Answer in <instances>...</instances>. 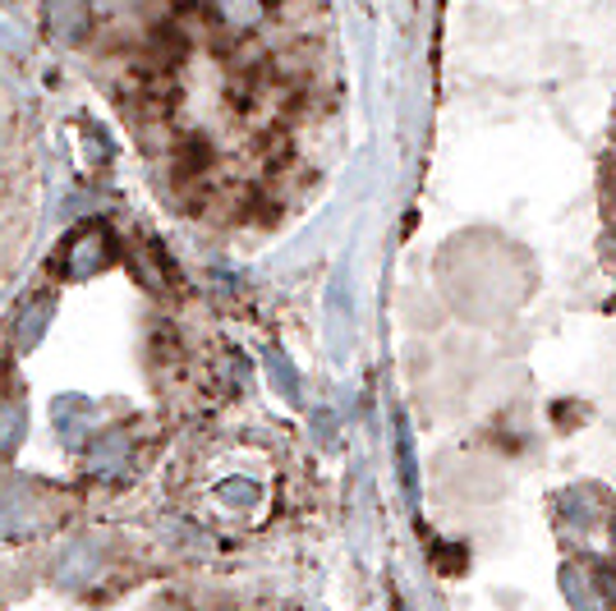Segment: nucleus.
Wrapping results in <instances>:
<instances>
[{
	"instance_id": "nucleus-2",
	"label": "nucleus",
	"mask_w": 616,
	"mask_h": 611,
	"mask_svg": "<svg viewBox=\"0 0 616 611\" xmlns=\"http://www.w3.org/2000/svg\"><path fill=\"white\" fill-rule=\"evenodd\" d=\"M46 29L56 33L61 42H79V37H88V29H92V14H88L84 5H51V10H46Z\"/></svg>"
},
{
	"instance_id": "nucleus-1",
	"label": "nucleus",
	"mask_w": 616,
	"mask_h": 611,
	"mask_svg": "<svg viewBox=\"0 0 616 611\" xmlns=\"http://www.w3.org/2000/svg\"><path fill=\"white\" fill-rule=\"evenodd\" d=\"M101 263H107V231H101V225H84V231H74L61 244V253H56V267L65 276H88Z\"/></svg>"
},
{
	"instance_id": "nucleus-8",
	"label": "nucleus",
	"mask_w": 616,
	"mask_h": 611,
	"mask_svg": "<svg viewBox=\"0 0 616 611\" xmlns=\"http://www.w3.org/2000/svg\"><path fill=\"white\" fill-rule=\"evenodd\" d=\"M217 497H221L226 506H235V511H249V506L258 501V488H249V482H221Z\"/></svg>"
},
{
	"instance_id": "nucleus-4",
	"label": "nucleus",
	"mask_w": 616,
	"mask_h": 611,
	"mask_svg": "<svg viewBox=\"0 0 616 611\" xmlns=\"http://www.w3.org/2000/svg\"><path fill=\"white\" fill-rule=\"evenodd\" d=\"M46 322H51V299H37L33 309L19 318V326H14V331H19V336H14V345H19V349H33V345L42 341Z\"/></svg>"
},
{
	"instance_id": "nucleus-5",
	"label": "nucleus",
	"mask_w": 616,
	"mask_h": 611,
	"mask_svg": "<svg viewBox=\"0 0 616 611\" xmlns=\"http://www.w3.org/2000/svg\"><path fill=\"white\" fill-rule=\"evenodd\" d=\"M51 419H56V432H61V437H84V432H88V404L84 400H61L56 404V410H51Z\"/></svg>"
},
{
	"instance_id": "nucleus-7",
	"label": "nucleus",
	"mask_w": 616,
	"mask_h": 611,
	"mask_svg": "<svg viewBox=\"0 0 616 611\" xmlns=\"http://www.w3.org/2000/svg\"><path fill=\"white\" fill-rule=\"evenodd\" d=\"M19 432H23V410L14 400H6L0 404V451H10V442L19 437Z\"/></svg>"
},
{
	"instance_id": "nucleus-3",
	"label": "nucleus",
	"mask_w": 616,
	"mask_h": 611,
	"mask_svg": "<svg viewBox=\"0 0 616 611\" xmlns=\"http://www.w3.org/2000/svg\"><path fill=\"white\" fill-rule=\"evenodd\" d=\"M97 575V556L88 547H74L65 562L56 566V579L65 584V589H88V579Z\"/></svg>"
},
{
	"instance_id": "nucleus-6",
	"label": "nucleus",
	"mask_w": 616,
	"mask_h": 611,
	"mask_svg": "<svg viewBox=\"0 0 616 611\" xmlns=\"http://www.w3.org/2000/svg\"><path fill=\"white\" fill-rule=\"evenodd\" d=\"M92 469L97 474H124V437H101L92 446Z\"/></svg>"
}]
</instances>
